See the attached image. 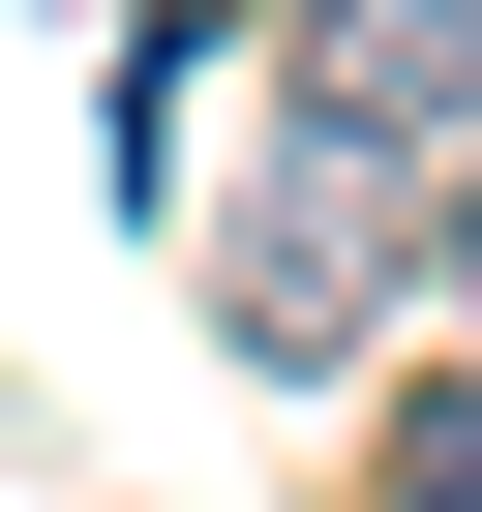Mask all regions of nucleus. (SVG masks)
Masks as SVG:
<instances>
[{
  "mask_svg": "<svg viewBox=\"0 0 482 512\" xmlns=\"http://www.w3.org/2000/svg\"><path fill=\"white\" fill-rule=\"evenodd\" d=\"M392 512H482V392H392Z\"/></svg>",
  "mask_w": 482,
  "mask_h": 512,
  "instance_id": "nucleus-3",
  "label": "nucleus"
},
{
  "mask_svg": "<svg viewBox=\"0 0 482 512\" xmlns=\"http://www.w3.org/2000/svg\"><path fill=\"white\" fill-rule=\"evenodd\" d=\"M302 151H362L392 211L482 151V0H302Z\"/></svg>",
  "mask_w": 482,
  "mask_h": 512,
  "instance_id": "nucleus-2",
  "label": "nucleus"
},
{
  "mask_svg": "<svg viewBox=\"0 0 482 512\" xmlns=\"http://www.w3.org/2000/svg\"><path fill=\"white\" fill-rule=\"evenodd\" d=\"M392 272H422V211H392L362 151H272V181L211 211V332L272 362V392H332V362L392 332Z\"/></svg>",
  "mask_w": 482,
  "mask_h": 512,
  "instance_id": "nucleus-1",
  "label": "nucleus"
},
{
  "mask_svg": "<svg viewBox=\"0 0 482 512\" xmlns=\"http://www.w3.org/2000/svg\"><path fill=\"white\" fill-rule=\"evenodd\" d=\"M422 272H452V302H482V151H452V181H422Z\"/></svg>",
  "mask_w": 482,
  "mask_h": 512,
  "instance_id": "nucleus-4",
  "label": "nucleus"
}]
</instances>
